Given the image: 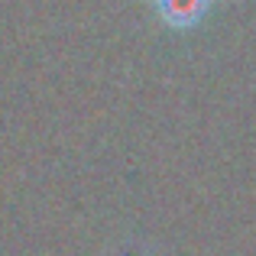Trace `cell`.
I'll list each match as a JSON object with an SVG mask.
<instances>
[{
  "label": "cell",
  "instance_id": "obj_1",
  "mask_svg": "<svg viewBox=\"0 0 256 256\" xmlns=\"http://www.w3.org/2000/svg\"><path fill=\"white\" fill-rule=\"evenodd\" d=\"M152 6L172 30H194L211 13V0H152Z\"/></svg>",
  "mask_w": 256,
  "mask_h": 256
}]
</instances>
